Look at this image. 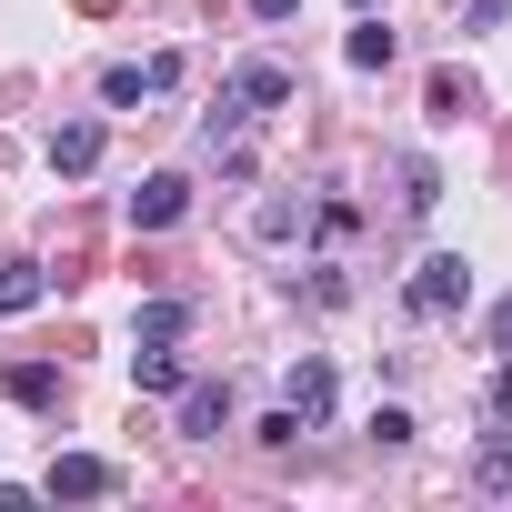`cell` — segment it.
I'll use <instances>...</instances> for the list:
<instances>
[{
    "label": "cell",
    "instance_id": "30bf717a",
    "mask_svg": "<svg viewBox=\"0 0 512 512\" xmlns=\"http://www.w3.org/2000/svg\"><path fill=\"white\" fill-rule=\"evenodd\" d=\"M181 332H191V302H181V292L141 302V322H131V342H181Z\"/></svg>",
    "mask_w": 512,
    "mask_h": 512
},
{
    "label": "cell",
    "instance_id": "2e32d148",
    "mask_svg": "<svg viewBox=\"0 0 512 512\" xmlns=\"http://www.w3.org/2000/svg\"><path fill=\"white\" fill-rule=\"evenodd\" d=\"M472 111V91H462V71H432V121H462Z\"/></svg>",
    "mask_w": 512,
    "mask_h": 512
},
{
    "label": "cell",
    "instance_id": "52a82bcc",
    "mask_svg": "<svg viewBox=\"0 0 512 512\" xmlns=\"http://www.w3.org/2000/svg\"><path fill=\"white\" fill-rule=\"evenodd\" d=\"M221 422H231V382H181V432L211 442Z\"/></svg>",
    "mask_w": 512,
    "mask_h": 512
},
{
    "label": "cell",
    "instance_id": "9a60e30c",
    "mask_svg": "<svg viewBox=\"0 0 512 512\" xmlns=\"http://www.w3.org/2000/svg\"><path fill=\"white\" fill-rule=\"evenodd\" d=\"M432 201H442V171H432V161H402V211H412V221H422V211H432Z\"/></svg>",
    "mask_w": 512,
    "mask_h": 512
},
{
    "label": "cell",
    "instance_id": "7a4b0ae2",
    "mask_svg": "<svg viewBox=\"0 0 512 512\" xmlns=\"http://www.w3.org/2000/svg\"><path fill=\"white\" fill-rule=\"evenodd\" d=\"M41 492H51V502H111V492H121V472H111L101 452H61V462L41 472Z\"/></svg>",
    "mask_w": 512,
    "mask_h": 512
},
{
    "label": "cell",
    "instance_id": "8992f818",
    "mask_svg": "<svg viewBox=\"0 0 512 512\" xmlns=\"http://www.w3.org/2000/svg\"><path fill=\"white\" fill-rule=\"evenodd\" d=\"M101 141H111L101 121H61V131H51V171H61V181H81V171L101 161Z\"/></svg>",
    "mask_w": 512,
    "mask_h": 512
},
{
    "label": "cell",
    "instance_id": "8fae6325",
    "mask_svg": "<svg viewBox=\"0 0 512 512\" xmlns=\"http://www.w3.org/2000/svg\"><path fill=\"white\" fill-rule=\"evenodd\" d=\"M131 392H181V362H171V342H141V352H131Z\"/></svg>",
    "mask_w": 512,
    "mask_h": 512
},
{
    "label": "cell",
    "instance_id": "ac0fdd59",
    "mask_svg": "<svg viewBox=\"0 0 512 512\" xmlns=\"http://www.w3.org/2000/svg\"><path fill=\"white\" fill-rule=\"evenodd\" d=\"M302 432H312V422H302V412H292V402H282V412H272V422H262V452H292V442H302Z\"/></svg>",
    "mask_w": 512,
    "mask_h": 512
},
{
    "label": "cell",
    "instance_id": "5bb4252c",
    "mask_svg": "<svg viewBox=\"0 0 512 512\" xmlns=\"http://www.w3.org/2000/svg\"><path fill=\"white\" fill-rule=\"evenodd\" d=\"M241 121H251V101H241V91H221V111H201V151H231V141H241Z\"/></svg>",
    "mask_w": 512,
    "mask_h": 512
},
{
    "label": "cell",
    "instance_id": "7c38bea8",
    "mask_svg": "<svg viewBox=\"0 0 512 512\" xmlns=\"http://www.w3.org/2000/svg\"><path fill=\"white\" fill-rule=\"evenodd\" d=\"M41 292H51V272H41V262H0V312H31Z\"/></svg>",
    "mask_w": 512,
    "mask_h": 512
},
{
    "label": "cell",
    "instance_id": "ba28073f",
    "mask_svg": "<svg viewBox=\"0 0 512 512\" xmlns=\"http://www.w3.org/2000/svg\"><path fill=\"white\" fill-rule=\"evenodd\" d=\"M231 91H241L251 111H282V101H292V71H282V61H241V71H231Z\"/></svg>",
    "mask_w": 512,
    "mask_h": 512
},
{
    "label": "cell",
    "instance_id": "6da1fadb",
    "mask_svg": "<svg viewBox=\"0 0 512 512\" xmlns=\"http://www.w3.org/2000/svg\"><path fill=\"white\" fill-rule=\"evenodd\" d=\"M462 302H472V262H462V251H432V262L402 282V312L412 322H452Z\"/></svg>",
    "mask_w": 512,
    "mask_h": 512
},
{
    "label": "cell",
    "instance_id": "44dd1931",
    "mask_svg": "<svg viewBox=\"0 0 512 512\" xmlns=\"http://www.w3.org/2000/svg\"><path fill=\"white\" fill-rule=\"evenodd\" d=\"M482 412H492V422H512V352H502V372H492V392H482Z\"/></svg>",
    "mask_w": 512,
    "mask_h": 512
},
{
    "label": "cell",
    "instance_id": "cb8c5ba5",
    "mask_svg": "<svg viewBox=\"0 0 512 512\" xmlns=\"http://www.w3.org/2000/svg\"><path fill=\"white\" fill-rule=\"evenodd\" d=\"M352 11H372V0H352Z\"/></svg>",
    "mask_w": 512,
    "mask_h": 512
},
{
    "label": "cell",
    "instance_id": "ffe728a7",
    "mask_svg": "<svg viewBox=\"0 0 512 512\" xmlns=\"http://www.w3.org/2000/svg\"><path fill=\"white\" fill-rule=\"evenodd\" d=\"M512 21V0H462V31H502Z\"/></svg>",
    "mask_w": 512,
    "mask_h": 512
},
{
    "label": "cell",
    "instance_id": "277c9868",
    "mask_svg": "<svg viewBox=\"0 0 512 512\" xmlns=\"http://www.w3.org/2000/svg\"><path fill=\"white\" fill-rule=\"evenodd\" d=\"M181 211H191V181H181V171H151V181L131 191V231H171Z\"/></svg>",
    "mask_w": 512,
    "mask_h": 512
},
{
    "label": "cell",
    "instance_id": "e0dca14e",
    "mask_svg": "<svg viewBox=\"0 0 512 512\" xmlns=\"http://www.w3.org/2000/svg\"><path fill=\"white\" fill-rule=\"evenodd\" d=\"M412 432H422V422H412V412H402V402H382V412H372V442H382V452H402V442H412Z\"/></svg>",
    "mask_w": 512,
    "mask_h": 512
},
{
    "label": "cell",
    "instance_id": "5b68a950",
    "mask_svg": "<svg viewBox=\"0 0 512 512\" xmlns=\"http://www.w3.org/2000/svg\"><path fill=\"white\" fill-rule=\"evenodd\" d=\"M282 402L322 432V422H332V362H322V352H302V362H292V382H282Z\"/></svg>",
    "mask_w": 512,
    "mask_h": 512
},
{
    "label": "cell",
    "instance_id": "7402d4cb",
    "mask_svg": "<svg viewBox=\"0 0 512 512\" xmlns=\"http://www.w3.org/2000/svg\"><path fill=\"white\" fill-rule=\"evenodd\" d=\"M492 352H512V292L492 302Z\"/></svg>",
    "mask_w": 512,
    "mask_h": 512
},
{
    "label": "cell",
    "instance_id": "9c48e42d",
    "mask_svg": "<svg viewBox=\"0 0 512 512\" xmlns=\"http://www.w3.org/2000/svg\"><path fill=\"white\" fill-rule=\"evenodd\" d=\"M0 392L31 402V412H51V402H61V372H51V362H11V372H0Z\"/></svg>",
    "mask_w": 512,
    "mask_h": 512
},
{
    "label": "cell",
    "instance_id": "4fadbf2b",
    "mask_svg": "<svg viewBox=\"0 0 512 512\" xmlns=\"http://www.w3.org/2000/svg\"><path fill=\"white\" fill-rule=\"evenodd\" d=\"M342 61H352V71H382V61H392V31L362 11V21H352V41H342Z\"/></svg>",
    "mask_w": 512,
    "mask_h": 512
},
{
    "label": "cell",
    "instance_id": "3957f363",
    "mask_svg": "<svg viewBox=\"0 0 512 512\" xmlns=\"http://www.w3.org/2000/svg\"><path fill=\"white\" fill-rule=\"evenodd\" d=\"M171 81H181V61H111V71H101V101L131 111V101H151V91H171Z\"/></svg>",
    "mask_w": 512,
    "mask_h": 512
},
{
    "label": "cell",
    "instance_id": "d6986e66",
    "mask_svg": "<svg viewBox=\"0 0 512 512\" xmlns=\"http://www.w3.org/2000/svg\"><path fill=\"white\" fill-rule=\"evenodd\" d=\"M482 482H492V492H512V432H492V442H482Z\"/></svg>",
    "mask_w": 512,
    "mask_h": 512
},
{
    "label": "cell",
    "instance_id": "603a6c76",
    "mask_svg": "<svg viewBox=\"0 0 512 512\" xmlns=\"http://www.w3.org/2000/svg\"><path fill=\"white\" fill-rule=\"evenodd\" d=\"M302 11V0H251V21H292Z\"/></svg>",
    "mask_w": 512,
    "mask_h": 512
}]
</instances>
